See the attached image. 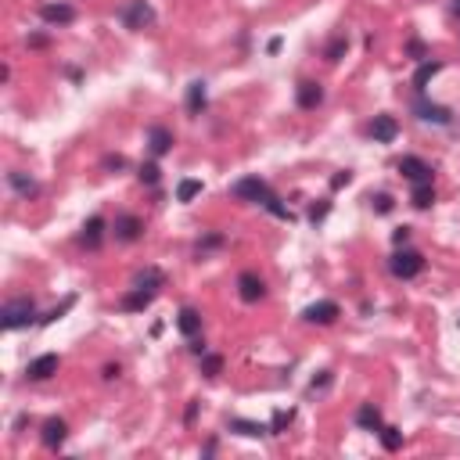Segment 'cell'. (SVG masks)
<instances>
[{"mask_svg": "<svg viewBox=\"0 0 460 460\" xmlns=\"http://www.w3.org/2000/svg\"><path fill=\"white\" fill-rule=\"evenodd\" d=\"M29 324H36L33 298H11V303H4V309H0V327L19 331V327H29Z\"/></svg>", "mask_w": 460, "mask_h": 460, "instance_id": "6da1fadb", "label": "cell"}, {"mask_svg": "<svg viewBox=\"0 0 460 460\" xmlns=\"http://www.w3.org/2000/svg\"><path fill=\"white\" fill-rule=\"evenodd\" d=\"M388 270H392V277H399V281H414L424 270V256L414 248H395V256L388 259Z\"/></svg>", "mask_w": 460, "mask_h": 460, "instance_id": "7a4b0ae2", "label": "cell"}, {"mask_svg": "<svg viewBox=\"0 0 460 460\" xmlns=\"http://www.w3.org/2000/svg\"><path fill=\"white\" fill-rule=\"evenodd\" d=\"M230 195L234 198H241V201H256V205H266L270 198H274V191H270V184L259 180V177H245V180H237L230 187Z\"/></svg>", "mask_w": 460, "mask_h": 460, "instance_id": "3957f363", "label": "cell"}, {"mask_svg": "<svg viewBox=\"0 0 460 460\" xmlns=\"http://www.w3.org/2000/svg\"><path fill=\"white\" fill-rule=\"evenodd\" d=\"M119 19H122V25H130V29H144V25L155 22V11H151L148 0H130V4L122 8Z\"/></svg>", "mask_w": 460, "mask_h": 460, "instance_id": "277c9868", "label": "cell"}, {"mask_svg": "<svg viewBox=\"0 0 460 460\" xmlns=\"http://www.w3.org/2000/svg\"><path fill=\"white\" fill-rule=\"evenodd\" d=\"M414 112H417V119H424V122H435V126H446V122H453V112H450V108H446V105L428 101L424 94H417Z\"/></svg>", "mask_w": 460, "mask_h": 460, "instance_id": "5b68a950", "label": "cell"}, {"mask_svg": "<svg viewBox=\"0 0 460 460\" xmlns=\"http://www.w3.org/2000/svg\"><path fill=\"white\" fill-rule=\"evenodd\" d=\"M112 234H116V241H137L140 234H144V219L140 216H133V212H122V216H116V223H112Z\"/></svg>", "mask_w": 460, "mask_h": 460, "instance_id": "8992f818", "label": "cell"}, {"mask_svg": "<svg viewBox=\"0 0 460 460\" xmlns=\"http://www.w3.org/2000/svg\"><path fill=\"white\" fill-rule=\"evenodd\" d=\"M399 173L410 180V184H432V166L417 155H403L399 158Z\"/></svg>", "mask_w": 460, "mask_h": 460, "instance_id": "52a82bcc", "label": "cell"}, {"mask_svg": "<svg viewBox=\"0 0 460 460\" xmlns=\"http://www.w3.org/2000/svg\"><path fill=\"white\" fill-rule=\"evenodd\" d=\"M338 316H342V309H338V303H331V298H320V303L303 309V320H309V324H335Z\"/></svg>", "mask_w": 460, "mask_h": 460, "instance_id": "ba28073f", "label": "cell"}, {"mask_svg": "<svg viewBox=\"0 0 460 460\" xmlns=\"http://www.w3.org/2000/svg\"><path fill=\"white\" fill-rule=\"evenodd\" d=\"M295 101H298V108H303V112H313V108L324 105V87L313 83V79H303V83L295 87Z\"/></svg>", "mask_w": 460, "mask_h": 460, "instance_id": "9c48e42d", "label": "cell"}, {"mask_svg": "<svg viewBox=\"0 0 460 460\" xmlns=\"http://www.w3.org/2000/svg\"><path fill=\"white\" fill-rule=\"evenodd\" d=\"M58 367H61V360H58L54 353H43V356H36V360L25 367V377H29V382H47V377L58 374Z\"/></svg>", "mask_w": 460, "mask_h": 460, "instance_id": "30bf717a", "label": "cell"}, {"mask_svg": "<svg viewBox=\"0 0 460 460\" xmlns=\"http://www.w3.org/2000/svg\"><path fill=\"white\" fill-rule=\"evenodd\" d=\"M237 295H241V303H259V298L266 295V284L259 274H252V270H245L241 277H237Z\"/></svg>", "mask_w": 460, "mask_h": 460, "instance_id": "8fae6325", "label": "cell"}, {"mask_svg": "<svg viewBox=\"0 0 460 460\" xmlns=\"http://www.w3.org/2000/svg\"><path fill=\"white\" fill-rule=\"evenodd\" d=\"M148 144H151V155L155 158H162V155H169L173 151V144H177V140H173V130H166V126H148Z\"/></svg>", "mask_w": 460, "mask_h": 460, "instance_id": "7c38bea8", "label": "cell"}, {"mask_svg": "<svg viewBox=\"0 0 460 460\" xmlns=\"http://www.w3.org/2000/svg\"><path fill=\"white\" fill-rule=\"evenodd\" d=\"M371 137L377 140V144H392V140L399 137V122H395L392 116H374V122H371Z\"/></svg>", "mask_w": 460, "mask_h": 460, "instance_id": "4fadbf2b", "label": "cell"}, {"mask_svg": "<svg viewBox=\"0 0 460 460\" xmlns=\"http://www.w3.org/2000/svg\"><path fill=\"white\" fill-rule=\"evenodd\" d=\"M40 19L47 25H69V22H76V8H69V4H43Z\"/></svg>", "mask_w": 460, "mask_h": 460, "instance_id": "5bb4252c", "label": "cell"}, {"mask_svg": "<svg viewBox=\"0 0 460 460\" xmlns=\"http://www.w3.org/2000/svg\"><path fill=\"white\" fill-rule=\"evenodd\" d=\"M65 435H69V424L61 421V417H51V421H43V446L47 450H58L61 442H65Z\"/></svg>", "mask_w": 460, "mask_h": 460, "instance_id": "9a60e30c", "label": "cell"}, {"mask_svg": "<svg viewBox=\"0 0 460 460\" xmlns=\"http://www.w3.org/2000/svg\"><path fill=\"white\" fill-rule=\"evenodd\" d=\"M205 105H209V87H205V79H195V83L187 87V112L201 116Z\"/></svg>", "mask_w": 460, "mask_h": 460, "instance_id": "2e32d148", "label": "cell"}, {"mask_svg": "<svg viewBox=\"0 0 460 460\" xmlns=\"http://www.w3.org/2000/svg\"><path fill=\"white\" fill-rule=\"evenodd\" d=\"M162 284H166V274H162L158 266H144V270L133 277V288H144V292H155V295H158V288H162Z\"/></svg>", "mask_w": 460, "mask_h": 460, "instance_id": "e0dca14e", "label": "cell"}, {"mask_svg": "<svg viewBox=\"0 0 460 460\" xmlns=\"http://www.w3.org/2000/svg\"><path fill=\"white\" fill-rule=\"evenodd\" d=\"M105 219L101 216H90L87 223H83V234H79V241H83L87 248H101V237H105Z\"/></svg>", "mask_w": 460, "mask_h": 460, "instance_id": "ac0fdd59", "label": "cell"}, {"mask_svg": "<svg viewBox=\"0 0 460 460\" xmlns=\"http://www.w3.org/2000/svg\"><path fill=\"white\" fill-rule=\"evenodd\" d=\"M151 303H155V292H144V288H133L130 295H122V303H119V306H122L126 313H144V309H148Z\"/></svg>", "mask_w": 460, "mask_h": 460, "instance_id": "d6986e66", "label": "cell"}, {"mask_svg": "<svg viewBox=\"0 0 460 460\" xmlns=\"http://www.w3.org/2000/svg\"><path fill=\"white\" fill-rule=\"evenodd\" d=\"M177 327H180L184 338H198V331H201V313L191 309V306H184L180 316H177Z\"/></svg>", "mask_w": 460, "mask_h": 460, "instance_id": "ffe728a7", "label": "cell"}, {"mask_svg": "<svg viewBox=\"0 0 460 460\" xmlns=\"http://www.w3.org/2000/svg\"><path fill=\"white\" fill-rule=\"evenodd\" d=\"M8 184L14 187V191H19L22 198H33V195H40V184L33 180V177H25L22 169H11L8 173Z\"/></svg>", "mask_w": 460, "mask_h": 460, "instance_id": "44dd1931", "label": "cell"}, {"mask_svg": "<svg viewBox=\"0 0 460 460\" xmlns=\"http://www.w3.org/2000/svg\"><path fill=\"white\" fill-rule=\"evenodd\" d=\"M356 424L360 428H367V432H382V410H377L374 403H363L360 410H356Z\"/></svg>", "mask_w": 460, "mask_h": 460, "instance_id": "7402d4cb", "label": "cell"}, {"mask_svg": "<svg viewBox=\"0 0 460 460\" xmlns=\"http://www.w3.org/2000/svg\"><path fill=\"white\" fill-rule=\"evenodd\" d=\"M439 72H442V61H424V65L414 72V90H417V94H424V90H428V83H432V79H435Z\"/></svg>", "mask_w": 460, "mask_h": 460, "instance_id": "603a6c76", "label": "cell"}, {"mask_svg": "<svg viewBox=\"0 0 460 460\" xmlns=\"http://www.w3.org/2000/svg\"><path fill=\"white\" fill-rule=\"evenodd\" d=\"M230 432L248 435V439H259V435L270 432V424H256V421H245V417H230Z\"/></svg>", "mask_w": 460, "mask_h": 460, "instance_id": "cb8c5ba5", "label": "cell"}, {"mask_svg": "<svg viewBox=\"0 0 460 460\" xmlns=\"http://www.w3.org/2000/svg\"><path fill=\"white\" fill-rule=\"evenodd\" d=\"M410 201H414L417 209H432V205H435V187L432 184H414V195H410Z\"/></svg>", "mask_w": 460, "mask_h": 460, "instance_id": "d4e9b609", "label": "cell"}, {"mask_svg": "<svg viewBox=\"0 0 460 460\" xmlns=\"http://www.w3.org/2000/svg\"><path fill=\"white\" fill-rule=\"evenodd\" d=\"M377 435H382V446L388 453H395L403 446V432H399V428H392V424H382V432H377Z\"/></svg>", "mask_w": 460, "mask_h": 460, "instance_id": "484cf974", "label": "cell"}, {"mask_svg": "<svg viewBox=\"0 0 460 460\" xmlns=\"http://www.w3.org/2000/svg\"><path fill=\"white\" fill-rule=\"evenodd\" d=\"M198 195H201V180H180L177 184V201L187 205V201H195Z\"/></svg>", "mask_w": 460, "mask_h": 460, "instance_id": "4316f807", "label": "cell"}, {"mask_svg": "<svg viewBox=\"0 0 460 460\" xmlns=\"http://www.w3.org/2000/svg\"><path fill=\"white\" fill-rule=\"evenodd\" d=\"M219 371H223V356L205 353V356H201V374H205V377H216Z\"/></svg>", "mask_w": 460, "mask_h": 460, "instance_id": "83f0119b", "label": "cell"}, {"mask_svg": "<svg viewBox=\"0 0 460 460\" xmlns=\"http://www.w3.org/2000/svg\"><path fill=\"white\" fill-rule=\"evenodd\" d=\"M72 306H76V295H69L65 303H61V306H54L51 313H43V316H40V324H54V320H61V316H65Z\"/></svg>", "mask_w": 460, "mask_h": 460, "instance_id": "f1b7e54d", "label": "cell"}, {"mask_svg": "<svg viewBox=\"0 0 460 460\" xmlns=\"http://www.w3.org/2000/svg\"><path fill=\"white\" fill-rule=\"evenodd\" d=\"M345 51H349V40H345V36H335V40L327 43L324 58H327V61H342V54H345Z\"/></svg>", "mask_w": 460, "mask_h": 460, "instance_id": "f546056e", "label": "cell"}, {"mask_svg": "<svg viewBox=\"0 0 460 460\" xmlns=\"http://www.w3.org/2000/svg\"><path fill=\"white\" fill-rule=\"evenodd\" d=\"M292 410H277V414H274V421H270V435H281L284 432V428H288L292 424Z\"/></svg>", "mask_w": 460, "mask_h": 460, "instance_id": "4dcf8cb0", "label": "cell"}, {"mask_svg": "<svg viewBox=\"0 0 460 460\" xmlns=\"http://www.w3.org/2000/svg\"><path fill=\"white\" fill-rule=\"evenodd\" d=\"M137 177H140V184L155 187V184H158V177H162V173H158V166H155V162H144V166L137 169Z\"/></svg>", "mask_w": 460, "mask_h": 460, "instance_id": "1f68e13d", "label": "cell"}, {"mask_svg": "<svg viewBox=\"0 0 460 460\" xmlns=\"http://www.w3.org/2000/svg\"><path fill=\"white\" fill-rule=\"evenodd\" d=\"M263 209H270V212H274L277 219H295V216H292V209H288V205H281V198H277V195L270 198V201L263 205Z\"/></svg>", "mask_w": 460, "mask_h": 460, "instance_id": "d6a6232c", "label": "cell"}, {"mask_svg": "<svg viewBox=\"0 0 460 460\" xmlns=\"http://www.w3.org/2000/svg\"><path fill=\"white\" fill-rule=\"evenodd\" d=\"M227 241V237L223 234H205L201 237V241H198V252H201V256H205V252H209V248H219V245H223Z\"/></svg>", "mask_w": 460, "mask_h": 460, "instance_id": "836d02e7", "label": "cell"}, {"mask_svg": "<svg viewBox=\"0 0 460 460\" xmlns=\"http://www.w3.org/2000/svg\"><path fill=\"white\" fill-rule=\"evenodd\" d=\"M371 205H374V212L388 216V212H392V195H374V198H371Z\"/></svg>", "mask_w": 460, "mask_h": 460, "instance_id": "e575fe53", "label": "cell"}, {"mask_svg": "<svg viewBox=\"0 0 460 460\" xmlns=\"http://www.w3.org/2000/svg\"><path fill=\"white\" fill-rule=\"evenodd\" d=\"M327 209H331V201H320V205H313V209H309V223H320V219L327 216Z\"/></svg>", "mask_w": 460, "mask_h": 460, "instance_id": "d590c367", "label": "cell"}, {"mask_svg": "<svg viewBox=\"0 0 460 460\" xmlns=\"http://www.w3.org/2000/svg\"><path fill=\"white\" fill-rule=\"evenodd\" d=\"M349 180H353V173H349V169H342V173H335V177H331V191H338V187H345Z\"/></svg>", "mask_w": 460, "mask_h": 460, "instance_id": "8d00e7d4", "label": "cell"}, {"mask_svg": "<svg viewBox=\"0 0 460 460\" xmlns=\"http://www.w3.org/2000/svg\"><path fill=\"white\" fill-rule=\"evenodd\" d=\"M101 166H105V169H122V166H126V158H122V155H108Z\"/></svg>", "mask_w": 460, "mask_h": 460, "instance_id": "74e56055", "label": "cell"}, {"mask_svg": "<svg viewBox=\"0 0 460 460\" xmlns=\"http://www.w3.org/2000/svg\"><path fill=\"white\" fill-rule=\"evenodd\" d=\"M392 241H395V248H403V245L410 241V227H399V230L392 234Z\"/></svg>", "mask_w": 460, "mask_h": 460, "instance_id": "f35d334b", "label": "cell"}, {"mask_svg": "<svg viewBox=\"0 0 460 460\" xmlns=\"http://www.w3.org/2000/svg\"><path fill=\"white\" fill-rule=\"evenodd\" d=\"M406 51H410V58H424V43H421V40H410Z\"/></svg>", "mask_w": 460, "mask_h": 460, "instance_id": "ab89813d", "label": "cell"}, {"mask_svg": "<svg viewBox=\"0 0 460 460\" xmlns=\"http://www.w3.org/2000/svg\"><path fill=\"white\" fill-rule=\"evenodd\" d=\"M324 385H331V371H324L320 377H313V392H316V388H324Z\"/></svg>", "mask_w": 460, "mask_h": 460, "instance_id": "60d3db41", "label": "cell"}, {"mask_svg": "<svg viewBox=\"0 0 460 460\" xmlns=\"http://www.w3.org/2000/svg\"><path fill=\"white\" fill-rule=\"evenodd\" d=\"M112 377H119V363H116V367H112V363L105 367V382H112Z\"/></svg>", "mask_w": 460, "mask_h": 460, "instance_id": "b9f144b4", "label": "cell"}, {"mask_svg": "<svg viewBox=\"0 0 460 460\" xmlns=\"http://www.w3.org/2000/svg\"><path fill=\"white\" fill-rule=\"evenodd\" d=\"M281 43H284V40H281V36H274V40L266 43V51H270V54H277V51H281Z\"/></svg>", "mask_w": 460, "mask_h": 460, "instance_id": "7bdbcfd3", "label": "cell"}, {"mask_svg": "<svg viewBox=\"0 0 460 460\" xmlns=\"http://www.w3.org/2000/svg\"><path fill=\"white\" fill-rule=\"evenodd\" d=\"M29 47H47V36H29Z\"/></svg>", "mask_w": 460, "mask_h": 460, "instance_id": "ee69618b", "label": "cell"}, {"mask_svg": "<svg viewBox=\"0 0 460 460\" xmlns=\"http://www.w3.org/2000/svg\"><path fill=\"white\" fill-rule=\"evenodd\" d=\"M453 8H457V14H460V0H457V4H453Z\"/></svg>", "mask_w": 460, "mask_h": 460, "instance_id": "f6af8a7d", "label": "cell"}]
</instances>
